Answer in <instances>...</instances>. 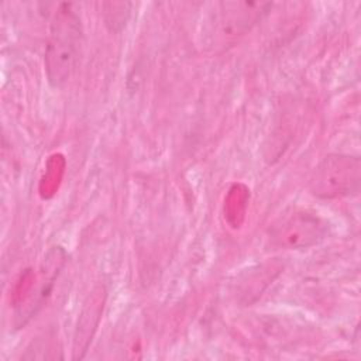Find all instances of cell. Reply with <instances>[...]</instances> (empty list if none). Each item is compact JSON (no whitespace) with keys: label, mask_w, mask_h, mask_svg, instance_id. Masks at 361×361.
I'll return each mask as SVG.
<instances>
[{"label":"cell","mask_w":361,"mask_h":361,"mask_svg":"<svg viewBox=\"0 0 361 361\" xmlns=\"http://www.w3.org/2000/svg\"><path fill=\"white\" fill-rule=\"evenodd\" d=\"M83 45L82 20L73 3H62L51 21L45 47V73L54 87L65 85L75 72Z\"/></svg>","instance_id":"6da1fadb"},{"label":"cell","mask_w":361,"mask_h":361,"mask_svg":"<svg viewBox=\"0 0 361 361\" xmlns=\"http://www.w3.org/2000/svg\"><path fill=\"white\" fill-rule=\"evenodd\" d=\"M361 159L358 155L329 154L312 171L309 190L320 199H341L358 195Z\"/></svg>","instance_id":"7a4b0ae2"},{"label":"cell","mask_w":361,"mask_h":361,"mask_svg":"<svg viewBox=\"0 0 361 361\" xmlns=\"http://www.w3.org/2000/svg\"><path fill=\"white\" fill-rule=\"evenodd\" d=\"M329 234V224L317 213L293 210L279 217L268 231L272 245L282 250H305L323 241Z\"/></svg>","instance_id":"3957f363"},{"label":"cell","mask_w":361,"mask_h":361,"mask_svg":"<svg viewBox=\"0 0 361 361\" xmlns=\"http://www.w3.org/2000/svg\"><path fill=\"white\" fill-rule=\"evenodd\" d=\"M272 7L264 1H224L219 4L216 16L217 28L221 37H235L257 24Z\"/></svg>","instance_id":"277c9868"}]
</instances>
